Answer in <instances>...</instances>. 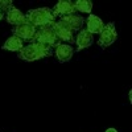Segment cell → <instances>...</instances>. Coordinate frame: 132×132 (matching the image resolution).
<instances>
[{
    "label": "cell",
    "mask_w": 132,
    "mask_h": 132,
    "mask_svg": "<svg viewBox=\"0 0 132 132\" xmlns=\"http://www.w3.org/2000/svg\"><path fill=\"white\" fill-rule=\"evenodd\" d=\"M53 56V49L48 48L38 42H30L27 46H24L17 54V58L23 60L25 62H33L37 60H42Z\"/></svg>",
    "instance_id": "1"
},
{
    "label": "cell",
    "mask_w": 132,
    "mask_h": 132,
    "mask_svg": "<svg viewBox=\"0 0 132 132\" xmlns=\"http://www.w3.org/2000/svg\"><path fill=\"white\" fill-rule=\"evenodd\" d=\"M25 20L29 21L32 25L41 28V27L52 25L56 21V17L53 16V11L49 7H42V8L29 9L25 13Z\"/></svg>",
    "instance_id": "2"
},
{
    "label": "cell",
    "mask_w": 132,
    "mask_h": 132,
    "mask_svg": "<svg viewBox=\"0 0 132 132\" xmlns=\"http://www.w3.org/2000/svg\"><path fill=\"white\" fill-rule=\"evenodd\" d=\"M32 42H38V44H42L48 48H56L60 41L56 36V33L53 30V27L52 25H46V27H41L36 30L35 36L32 38Z\"/></svg>",
    "instance_id": "3"
},
{
    "label": "cell",
    "mask_w": 132,
    "mask_h": 132,
    "mask_svg": "<svg viewBox=\"0 0 132 132\" xmlns=\"http://www.w3.org/2000/svg\"><path fill=\"white\" fill-rule=\"evenodd\" d=\"M118 40V32H116V27L114 21H110L108 24L104 25L103 30L99 33V38H98V45L102 49L108 48L110 45Z\"/></svg>",
    "instance_id": "4"
},
{
    "label": "cell",
    "mask_w": 132,
    "mask_h": 132,
    "mask_svg": "<svg viewBox=\"0 0 132 132\" xmlns=\"http://www.w3.org/2000/svg\"><path fill=\"white\" fill-rule=\"evenodd\" d=\"M53 27V30L56 33V36L58 40H62L63 42H69V44H74L75 42V38H74V32L66 25L62 20H58V21H54L52 24Z\"/></svg>",
    "instance_id": "5"
},
{
    "label": "cell",
    "mask_w": 132,
    "mask_h": 132,
    "mask_svg": "<svg viewBox=\"0 0 132 132\" xmlns=\"http://www.w3.org/2000/svg\"><path fill=\"white\" fill-rule=\"evenodd\" d=\"M36 27L32 25L29 21H24V23H21L20 25H16L12 28V35L19 37L20 40L23 41H32L33 36H35L36 33Z\"/></svg>",
    "instance_id": "6"
},
{
    "label": "cell",
    "mask_w": 132,
    "mask_h": 132,
    "mask_svg": "<svg viewBox=\"0 0 132 132\" xmlns=\"http://www.w3.org/2000/svg\"><path fill=\"white\" fill-rule=\"evenodd\" d=\"M53 11V16L54 17H63V16H69V15H75L77 11L74 7V3L70 0H60V2L54 5Z\"/></svg>",
    "instance_id": "7"
},
{
    "label": "cell",
    "mask_w": 132,
    "mask_h": 132,
    "mask_svg": "<svg viewBox=\"0 0 132 132\" xmlns=\"http://www.w3.org/2000/svg\"><path fill=\"white\" fill-rule=\"evenodd\" d=\"M54 54L58 60V62L63 63V62H69L73 56H74V48L69 44H63V42H60L58 45L56 46V50H54Z\"/></svg>",
    "instance_id": "8"
},
{
    "label": "cell",
    "mask_w": 132,
    "mask_h": 132,
    "mask_svg": "<svg viewBox=\"0 0 132 132\" xmlns=\"http://www.w3.org/2000/svg\"><path fill=\"white\" fill-rule=\"evenodd\" d=\"M85 24H86L85 29L89 33H91L93 36L94 35H99V33L103 30V28H104V23L102 21V19L95 16V15H91V13L87 16V19L85 20Z\"/></svg>",
    "instance_id": "9"
},
{
    "label": "cell",
    "mask_w": 132,
    "mask_h": 132,
    "mask_svg": "<svg viewBox=\"0 0 132 132\" xmlns=\"http://www.w3.org/2000/svg\"><path fill=\"white\" fill-rule=\"evenodd\" d=\"M94 44V36L91 33H89L86 29H81L78 32V35L75 37V45H77V52L79 50H83V49H87L90 48Z\"/></svg>",
    "instance_id": "10"
},
{
    "label": "cell",
    "mask_w": 132,
    "mask_h": 132,
    "mask_svg": "<svg viewBox=\"0 0 132 132\" xmlns=\"http://www.w3.org/2000/svg\"><path fill=\"white\" fill-rule=\"evenodd\" d=\"M60 20H62L63 23L68 25L73 32H74V30H81L82 27L85 25V17H83V16H79L78 13L69 15V16H63V17H61Z\"/></svg>",
    "instance_id": "11"
},
{
    "label": "cell",
    "mask_w": 132,
    "mask_h": 132,
    "mask_svg": "<svg viewBox=\"0 0 132 132\" xmlns=\"http://www.w3.org/2000/svg\"><path fill=\"white\" fill-rule=\"evenodd\" d=\"M5 19L8 21V24L16 27V25H20L21 23L25 21V15L20 9H17L16 7H12L8 12H5Z\"/></svg>",
    "instance_id": "12"
},
{
    "label": "cell",
    "mask_w": 132,
    "mask_h": 132,
    "mask_svg": "<svg viewBox=\"0 0 132 132\" xmlns=\"http://www.w3.org/2000/svg\"><path fill=\"white\" fill-rule=\"evenodd\" d=\"M23 48H24L23 40H20L16 36H12V37L7 38V41L3 44V46H2L3 50H11V52H20Z\"/></svg>",
    "instance_id": "13"
},
{
    "label": "cell",
    "mask_w": 132,
    "mask_h": 132,
    "mask_svg": "<svg viewBox=\"0 0 132 132\" xmlns=\"http://www.w3.org/2000/svg\"><path fill=\"white\" fill-rule=\"evenodd\" d=\"M74 7L78 12L90 13L93 11V2L91 0H77V2H74Z\"/></svg>",
    "instance_id": "14"
},
{
    "label": "cell",
    "mask_w": 132,
    "mask_h": 132,
    "mask_svg": "<svg viewBox=\"0 0 132 132\" xmlns=\"http://www.w3.org/2000/svg\"><path fill=\"white\" fill-rule=\"evenodd\" d=\"M13 7V2L12 0H0V11H4V12H8V11Z\"/></svg>",
    "instance_id": "15"
},
{
    "label": "cell",
    "mask_w": 132,
    "mask_h": 132,
    "mask_svg": "<svg viewBox=\"0 0 132 132\" xmlns=\"http://www.w3.org/2000/svg\"><path fill=\"white\" fill-rule=\"evenodd\" d=\"M106 132H118V131H116V128H107Z\"/></svg>",
    "instance_id": "16"
},
{
    "label": "cell",
    "mask_w": 132,
    "mask_h": 132,
    "mask_svg": "<svg viewBox=\"0 0 132 132\" xmlns=\"http://www.w3.org/2000/svg\"><path fill=\"white\" fill-rule=\"evenodd\" d=\"M4 17V15H3V12H2V11H0V20H2Z\"/></svg>",
    "instance_id": "17"
}]
</instances>
